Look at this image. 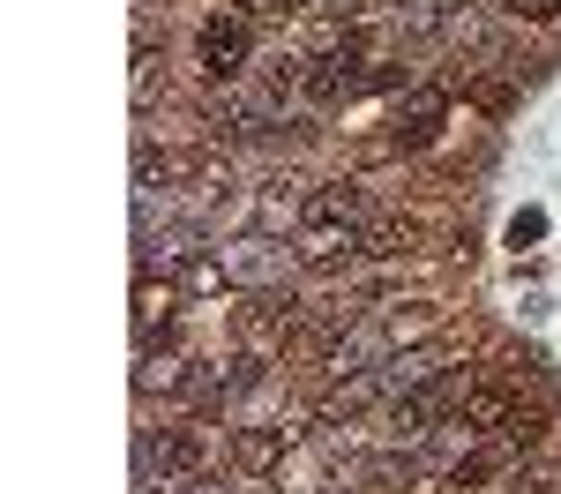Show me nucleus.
<instances>
[{
  "instance_id": "1",
  "label": "nucleus",
  "mask_w": 561,
  "mask_h": 494,
  "mask_svg": "<svg viewBox=\"0 0 561 494\" xmlns=\"http://www.w3.org/2000/svg\"><path fill=\"white\" fill-rule=\"evenodd\" d=\"M375 76L382 68H367V45L345 38V45H330V53H314L300 68V90L314 97V105H337V97H359V90H375Z\"/></svg>"
},
{
  "instance_id": "2",
  "label": "nucleus",
  "mask_w": 561,
  "mask_h": 494,
  "mask_svg": "<svg viewBox=\"0 0 561 494\" xmlns=\"http://www.w3.org/2000/svg\"><path fill=\"white\" fill-rule=\"evenodd\" d=\"M248 53H255L248 15H210V23L195 31V68H203L210 83H240V76H248Z\"/></svg>"
},
{
  "instance_id": "3",
  "label": "nucleus",
  "mask_w": 561,
  "mask_h": 494,
  "mask_svg": "<svg viewBox=\"0 0 561 494\" xmlns=\"http://www.w3.org/2000/svg\"><path fill=\"white\" fill-rule=\"evenodd\" d=\"M449 120V83H412L397 97V113H389V142L397 150H427L434 135Z\"/></svg>"
},
{
  "instance_id": "4",
  "label": "nucleus",
  "mask_w": 561,
  "mask_h": 494,
  "mask_svg": "<svg viewBox=\"0 0 561 494\" xmlns=\"http://www.w3.org/2000/svg\"><path fill=\"white\" fill-rule=\"evenodd\" d=\"M293 443H300V435H293L285 420H270V427H240V435H232V464H240L248 480H270V472H285Z\"/></svg>"
},
{
  "instance_id": "5",
  "label": "nucleus",
  "mask_w": 561,
  "mask_h": 494,
  "mask_svg": "<svg viewBox=\"0 0 561 494\" xmlns=\"http://www.w3.org/2000/svg\"><path fill=\"white\" fill-rule=\"evenodd\" d=\"M217 263H225V277H240V285H262V277H277V269H285V248H277V240H262V232H248V240L217 248Z\"/></svg>"
},
{
  "instance_id": "6",
  "label": "nucleus",
  "mask_w": 561,
  "mask_h": 494,
  "mask_svg": "<svg viewBox=\"0 0 561 494\" xmlns=\"http://www.w3.org/2000/svg\"><path fill=\"white\" fill-rule=\"evenodd\" d=\"M248 8V23H285V15H300L307 0H240Z\"/></svg>"
},
{
  "instance_id": "7",
  "label": "nucleus",
  "mask_w": 561,
  "mask_h": 494,
  "mask_svg": "<svg viewBox=\"0 0 561 494\" xmlns=\"http://www.w3.org/2000/svg\"><path fill=\"white\" fill-rule=\"evenodd\" d=\"M539 232H547V210H517V218H510V248H531Z\"/></svg>"
},
{
  "instance_id": "8",
  "label": "nucleus",
  "mask_w": 561,
  "mask_h": 494,
  "mask_svg": "<svg viewBox=\"0 0 561 494\" xmlns=\"http://www.w3.org/2000/svg\"><path fill=\"white\" fill-rule=\"evenodd\" d=\"M300 15H322V23H352V15H359V0H307Z\"/></svg>"
},
{
  "instance_id": "9",
  "label": "nucleus",
  "mask_w": 561,
  "mask_h": 494,
  "mask_svg": "<svg viewBox=\"0 0 561 494\" xmlns=\"http://www.w3.org/2000/svg\"><path fill=\"white\" fill-rule=\"evenodd\" d=\"M510 15H524V23H554L561 15V0H502Z\"/></svg>"
}]
</instances>
